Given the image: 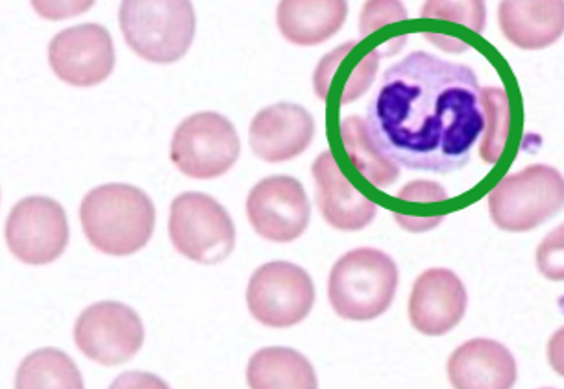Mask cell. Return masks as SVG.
I'll return each mask as SVG.
<instances>
[{"label": "cell", "mask_w": 564, "mask_h": 389, "mask_svg": "<svg viewBox=\"0 0 564 389\" xmlns=\"http://www.w3.org/2000/svg\"><path fill=\"white\" fill-rule=\"evenodd\" d=\"M365 122L376 149L398 168L459 171L485 132L478 75L465 64L411 53L383 73Z\"/></svg>", "instance_id": "1"}, {"label": "cell", "mask_w": 564, "mask_h": 389, "mask_svg": "<svg viewBox=\"0 0 564 389\" xmlns=\"http://www.w3.org/2000/svg\"><path fill=\"white\" fill-rule=\"evenodd\" d=\"M87 241L110 256L135 255L156 227V208L149 195L130 184H105L87 193L80 206Z\"/></svg>", "instance_id": "2"}, {"label": "cell", "mask_w": 564, "mask_h": 389, "mask_svg": "<svg viewBox=\"0 0 564 389\" xmlns=\"http://www.w3.org/2000/svg\"><path fill=\"white\" fill-rule=\"evenodd\" d=\"M398 266L383 250H350L329 273L328 296L335 314L348 321H372L391 309Z\"/></svg>", "instance_id": "3"}, {"label": "cell", "mask_w": 564, "mask_h": 389, "mask_svg": "<svg viewBox=\"0 0 564 389\" xmlns=\"http://www.w3.org/2000/svg\"><path fill=\"white\" fill-rule=\"evenodd\" d=\"M119 24L128 47L152 64L184 58L195 40V8L187 0H127Z\"/></svg>", "instance_id": "4"}, {"label": "cell", "mask_w": 564, "mask_h": 389, "mask_svg": "<svg viewBox=\"0 0 564 389\" xmlns=\"http://www.w3.org/2000/svg\"><path fill=\"white\" fill-rule=\"evenodd\" d=\"M563 206V175L544 163L501 179L489 195L490 219L503 233H531Z\"/></svg>", "instance_id": "5"}, {"label": "cell", "mask_w": 564, "mask_h": 389, "mask_svg": "<svg viewBox=\"0 0 564 389\" xmlns=\"http://www.w3.org/2000/svg\"><path fill=\"white\" fill-rule=\"evenodd\" d=\"M169 236L180 255L202 266L225 262L236 249V225L230 214L206 193L187 192L174 198Z\"/></svg>", "instance_id": "6"}, {"label": "cell", "mask_w": 564, "mask_h": 389, "mask_svg": "<svg viewBox=\"0 0 564 389\" xmlns=\"http://www.w3.org/2000/svg\"><path fill=\"white\" fill-rule=\"evenodd\" d=\"M241 156L236 127L215 111H200L180 122L171 141V160L185 176L212 181L226 175Z\"/></svg>", "instance_id": "7"}, {"label": "cell", "mask_w": 564, "mask_h": 389, "mask_svg": "<svg viewBox=\"0 0 564 389\" xmlns=\"http://www.w3.org/2000/svg\"><path fill=\"white\" fill-rule=\"evenodd\" d=\"M247 304L253 320L271 328L299 325L315 304L312 277L291 262H269L250 277Z\"/></svg>", "instance_id": "8"}, {"label": "cell", "mask_w": 564, "mask_h": 389, "mask_svg": "<svg viewBox=\"0 0 564 389\" xmlns=\"http://www.w3.org/2000/svg\"><path fill=\"white\" fill-rule=\"evenodd\" d=\"M143 342V321L122 302H97L76 321V347L100 366L127 364L138 355Z\"/></svg>", "instance_id": "9"}, {"label": "cell", "mask_w": 564, "mask_h": 389, "mask_svg": "<svg viewBox=\"0 0 564 389\" xmlns=\"http://www.w3.org/2000/svg\"><path fill=\"white\" fill-rule=\"evenodd\" d=\"M7 244L29 266L58 260L69 244V223L62 204L48 197H26L8 215Z\"/></svg>", "instance_id": "10"}, {"label": "cell", "mask_w": 564, "mask_h": 389, "mask_svg": "<svg viewBox=\"0 0 564 389\" xmlns=\"http://www.w3.org/2000/svg\"><path fill=\"white\" fill-rule=\"evenodd\" d=\"M247 214L261 238L291 244L310 225L312 204L304 186L293 176H269L248 193Z\"/></svg>", "instance_id": "11"}, {"label": "cell", "mask_w": 564, "mask_h": 389, "mask_svg": "<svg viewBox=\"0 0 564 389\" xmlns=\"http://www.w3.org/2000/svg\"><path fill=\"white\" fill-rule=\"evenodd\" d=\"M48 62L59 80L76 88H91L111 75L116 47L102 24H76L54 35Z\"/></svg>", "instance_id": "12"}, {"label": "cell", "mask_w": 564, "mask_h": 389, "mask_svg": "<svg viewBox=\"0 0 564 389\" xmlns=\"http://www.w3.org/2000/svg\"><path fill=\"white\" fill-rule=\"evenodd\" d=\"M467 304V288L454 271L427 269L411 290L409 321L424 336H444L463 321Z\"/></svg>", "instance_id": "13"}, {"label": "cell", "mask_w": 564, "mask_h": 389, "mask_svg": "<svg viewBox=\"0 0 564 389\" xmlns=\"http://www.w3.org/2000/svg\"><path fill=\"white\" fill-rule=\"evenodd\" d=\"M315 119L304 106L278 102L253 117L248 141L256 156L269 163L289 162L312 145Z\"/></svg>", "instance_id": "14"}, {"label": "cell", "mask_w": 564, "mask_h": 389, "mask_svg": "<svg viewBox=\"0 0 564 389\" xmlns=\"http://www.w3.org/2000/svg\"><path fill=\"white\" fill-rule=\"evenodd\" d=\"M312 173L318 209L329 227L340 233H357L375 221L378 206L348 181L334 152L324 151L313 163Z\"/></svg>", "instance_id": "15"}, {"label": "cell", "mask_w": 564, "mask_h": 389, "mask_svg": "<svg viewBox=\"0 0 564 389\" xmlns=\"http://www.w3.org/2000/svg\"><path fill=\"white\" fill-rule=\"evenodd\" d=\"M517 375L511 350L487 337L463 343L448 360V377L454 389H512Z\"/></svg>", "instance_id": "16"}, {"label": "cell", "mask_w": 564, "mask_h": 389, "mask_svg": "<svg viewBox=\"0 0 564 389\" xmlns=\"http://www.w3.org/2000/svg\"><path fill=\"white\" fill-rule=\"evenodd\" d=\"M501 34L514 47L541 51L550 47L564 32L563 0L524 2L506 0L498 8Z\"/></svg>", "instance_id": "17"}, {"label": "cell", "mask_w": 564, "mask_h": 389, "mask_svg": "<svg viewBox=\"0 0 564 389\" xmlns=\"http://www.w3.org/2000/svg\"><path fill=\"white\" fill-rule=\"evenodd\" d=\"M345 0H283L278 4L276 23L285 40L300 47L321 45L346 23Z\"/></svg>", "instance_id": "18"}, {"label": "cell", "mask_w": 564, "mask_h": 389, "mask_svg": "<svg viewBox=\"0 0 564 389\" xmlns=\"http://www.w3.org/2000/svg\"><path fill=\"white\" fill-rule=\"evenodd\" d=\"M250 389H318L312 361L289 347H267L250 358L247 367Z\"/></svg>", "instance_id": "19"}, {"label": "cell", "mask_w": 564, "mask_h": 389, "mask_svg": "<svg viewBox=\"0 0 564 389\" xmlns=\"http://www.w3.org/2000/svg\"><path fill=\"white\" fill-rule=\"evenodd\" d=\"M350 47L351 41H348V43L334 48L332 53L326 54L321 60L315 76H313L318 99H328L329 89L334 86V82L343 75H345L343 88L337 94L339 105H350V102L364 97L369 91L372 82H375L376 73H378V67H380V54L376 48L375 51L369 48V51L361 54L357 64L351 65V69H346L345 58Z\"/></svg>", "instance_id": "20"}, {"label": "cell", "mask_w": 564, "mask_h": 389, "mask_svg": "<svg viewBox=\"0 0 564 389\" xmlns=\"http://www.w3.org/2000/svg\"><path fill=\"white\" fill-rule=\"evenodd\" d=\"M339 134L348 160L370 186L387 190L398 181L400 168L376 149L365 119L346 117L340 121Z\"/></svg>", "instance_id": "21"}, {"label": "cell", "mask_w": 564, "mask_h": 389, "mask_svg": "<svg viewBox=\"0 0 564 389\" xmlns=\"http://www.w3.org/2000/svg\"><path fill=\"white\" fill-rule=\"evenodd\" d=\"M15 389H84V378L64 350L46 347L21 361Z\"/></svg>", "instance_id": "22"}, {"label": "cell", "mask_w": 564, "mask_h": 389, "mask_svg": "<svg viewBox=\"0 0 564 389\" xmlns=\"http://www.w3.org/2000/svg\"><path fill=\"white\" fill-rule=\"evenodd\" d=\"M485 108V136L479 154L485 163L496 165L506 151L511 132V105L506 89L481 88Z\"/></svg>", "instance_id": "23"}, {"label": "cell", "mask_w": 564, "mask_h": 389, "mask_svg": "<svg viewBox=\"0 0 564 389\" xmlns=\"http://www.w3.org/2000/svg\"><path fill=\"white\" fill-rule=\"evenodd\" d=\"M424 19H446L481 34L485 29L484 2H426L421 12Z\"/></svg>", "instance_id": "24"}, {"label": "cell", "mask_w": 564, "mask_h": 389, "mask_svg": "<svg viewBox=\"0 0 564 389\" xmlns=\"http://www.w3.org/2000/svg\"><path fill=\"white\" fill-rule=\"evenodd\" d=\"M408 13L400 2H367L361 13V26L359 32L364 37H369L376 30L383 29L389 23L405 21Z\"/></svg>", "instance_id": "25"}, {"label": "cell", "mask_w": 564, "mask_h": 389, "mask_svg": "<svg viewBox=\"0 0 564 389\" xmlns=\"http://www.w3.org/2000/svg\"><path fill=\"white\" fill-rule=\"evenodd\" d=\"M536 263L546 279L561 282L564 279L563 227L550 234L536 252Z\"/></svg>", "instance_id": "26"}, {"label": "cell", "mask_w": 564, "mask_h": 389, "mask_svg": "<svg viewBox=\"0 0 564 389\" xmlns=\"http://www.w3.org/2000/svg\"><path fill=\"white\" fill-rule=\"evenodd\" d=\"M398 201L409 204H441L448 201V192L437 182L413 181L397 193Z\"/></svg>", "instance_id": "27"}, {"label": "cell", "mask_w": 564, "mask_h": 389, "mask_svg": "<svg viewBox=\"0 0 564 389\" xmlns=\"http://www.w3.org/2000/svg\"><path fill=\"white\" fill-rule=\"evenodd\" d=\"M110 389H171V386L152 372L128 371L117 377Z\"/></svg>", "instance_id": "28"}, {"label": "cell", "mask_w": 564, "mask_h": 389, "mask_svg": "<svg viewBox=\"0 0 564 389\" xmlns=\"http://www.w3.org/2000/svg\"><path fill=\"white\" fill-rule=\"evenodd\" d=\"M427 41H433L437 47L444 48L446 53H465L467 51V43H463L459 40H448L443 34H426Z\"/></svg>", "instance_id": "29"}, {"label": "cell", "mask_w": 564, "mask_h": 389, "mask_svg": "<svg viewBox=\"0 0 564 389\" xmlns=\"http://www.w3.org/2000/svg\"><path fill=\"white\" fill-rule=\"evenodd\" d=\"M544 389H550V388H544Z\"/></svg>", "instance_id": "30"}]
</instances>
